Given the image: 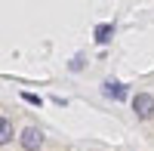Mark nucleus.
I'll return each mask as SVG.
<instances>
[{
	"instance_id": "nucleus-1",
	"label": "nucleus",
	"mask_w": 154,
	"mask_h": 151,
	"mask_svg": "<svg viewBox=\"0 0 154 151\" xmlns=\"http://www.w3.org/2000/svg\"><path fill=\"white\" fill-rule=\"evenodd\" d=\"M133 111H136V117L148 120V117L154 114V96H148V93H139V96H133Z\"/></svg>"
},
{
	"instance_id": "nucleus-2",
	"label": "nucleus",
	"mask_w": 154,
	"mask_h": 151,
	"mask_svg": "<svg viewBox=\"0 0 154 151\" xmlns=\"http://www.w3.org/2000/svg\"><path fill=\"white\" fill-rule=\"evenodd\" d=\"M19 142H22V148H25V151H37V148L43 145V133L37 130V127H25Z\"/></svg>"
},
{
	"instance_id": "nucleus-3",
	"label": "nucleus",
	"mask_w": 154,
	"mask_h": 151,
	"mask_svg": "<svg viewBox=\"0 0 154 151\" xmlns=\"http://www.w3.org/2000/svg\"><path fill=\"white\" fill-rule=\"evenodd\" d=\"M105 96H111V99H126V90H123V83H117V80H105Z\"/></svg>"
},
{
	"instance_id": "nucleus-4",
	"label": "nucleus",
	"mask_w": 154,
	"mask_h": 151,
	"mask_svg": "<svg viewBox=\"0 0 154 151\" xmlns=\"http://www.w3.org/2000/svg\"><path fill=\"white\" fill-rule=\"evenodd\" d=\"M12 139V123H9V117H0V145H6Z\"/></svg>"
},
{
	"instance_id": "nucleus-5",
	"label": "nucleus",
	"mask_w": 154,
	"mask_h": 151,
	"mask_svg": "<svg viewBox=\"0 0 154 151\" xmlns=\"http://www.w3.org/2000/svg\"><path fill=\"white\" fill-rule=\"evenodd\" d=\"M111 34H114V25H99V28H96V40L99 43H108Z\"/></svg>"
},
{
	"instance_id": "nucleus-6",
	"label": "nucleus",
	"mask_w": 154,
	"mask_h": 151,
	"mask_svg": "<svg viewBox=\"0 0 154 151\" xmlns=\"http://www.w3.org/2000/svg\"><path fill=\"white\" fill-rule=\"evenodd\" d=\"M22 99H25V102H31V105H40V99H37V96H31V93H25Z\"/></svg>"
}]
</instances>
